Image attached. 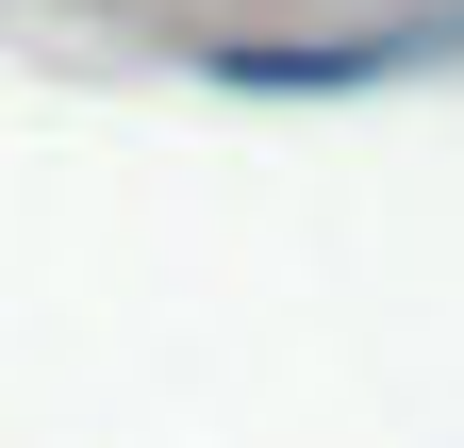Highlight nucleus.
I'll use <instances>...</instances> for the list:
<instances>
[{"label": "nucleus", "instance_id": "f257e3e1", "mask_svg": "<svg viewBox=\"0 0 464 448\" xmlns=\"http://www.w3.org/2000/svg\"><path fill=\"white\" fill-rule=\"evenodd\" d=\"M415 67H464V0H398L365 34H199L216 100H365V83H415Z\"/></svg>", "mask_w": 464, "mask_h": 448}]
</instances>
